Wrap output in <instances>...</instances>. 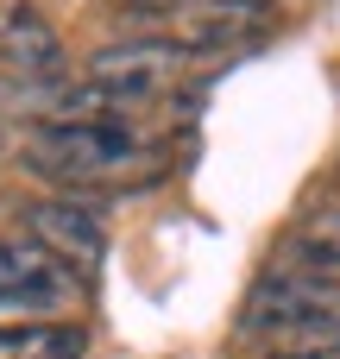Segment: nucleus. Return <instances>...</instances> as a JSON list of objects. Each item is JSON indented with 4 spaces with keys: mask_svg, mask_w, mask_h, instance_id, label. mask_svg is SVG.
Returning <instances> with one entry per match:
<instances>
[{
    "mask_svg": "<svg viewBox=\"0 0 340 359\" xmlns=\"http://www.w3.org/2000/svg\"><path fill=\"white\" fill-rule=\"evenodd\" d=\"M25 240H38L50 259H63L69 271H88L95 259H101V221L88 215V208H76V202H32L25 208Z\"/></svg>",
    "mask_w": 340,
    "mask_h": 359,
    "instance_id": "obj_5",
    "label": "nucleus"
},
{
    "mask_svg": "<svg viewBox=\"0 0 340 359\" xmlns=\"http://www.w3.org/2000/svg\"><path fill=\"white\" fill-rule=\"evenodd\" d=\"M284 259H290V271H328V278H340V202L315 208L303 227H290Z\"/></svg>",
    "mask_w": 340,
    "mask_h": 359,
    "instance_id": "obj_8",
    "label": "nucleus"
},
{
    "mask_svg": "<svg viewBox=\"0 0 340 359\" xmlns=\"http://www.w3.org/2000/svg\"><path fill=\"white\" fill-rule=\"evenodd\" d=\"M189 63L196 57L177 50V44H164V38H126V44H107V50L88 57V82L107 88V95H120V101H145V95L170 88Z\"/></svg>",
    "mask_w": 340,
    "mask_h": 359,
    "instance_id": "obj_4",
    "label": "nucleus"
},
{
    "mask_svg": "<svg viewBox=\"0 0 340 359\" xmlns=\"http://www.w3.org/2000/svg\"><path fill=\"white\" fill-rule=\"evenodd\" d=\"M240 328L259 341H284L297 353H334L340 347V278L328 271H271L252 284Z\"/></svg>",
    "mask_w": 340,
    "mask_h": 359,
    "instance_id": "obj_2",
    "label": "nucleus"
},
{
    "mask_svg": "<svg viewBox=\"0 0 340 359\" xmlns=\"http://www.w3.org/2000/svg\"><path fill=\"white\" fill-rule=\"evenodd\" d=\"M265 359H340V347L334 353H297V347H284V353H265Z\"/></svg>",
    "mask_w": 340,
    "mask_h": 359,
    "instance_id": "obj_9",
    "label": "nucleus"
},
{
    "mask_svg": "<svg viewBox=\"0 0 340 359\" xmlns=\"http://www.w3.org/2000/svg\"><path fill=\"white\" fill-rule=\"evenodd\" d=\"M170 151L126 126V120H69V126H32L25 139V170L57 177V183H107V189H145L158 183Z\"/></svg>",
    "mask_w": 340,
    "mask_h": 359,
    "instance_id": "obj_1",
    "label": "nucleus"
},
{
    "mask_svg": "<svg viewBox=\"0 0 340 359\" xmlns=\"http://www.w3.org/2000/svg\"><path fill=\"white\" fill-rule=\"evenodd\" d=\"M0 63L6 76H63V38L25 0L0 6Z\"/></svg>",
    "mask_w": 340,
    "mask_h": 359,
    "instance_id": "obj_6",
    "label": "nucleus"
},
{
    "mask_svg": "<svg viewBox=\"0 0 340 359\" xmlns=\"http://www.w3.org/2000/svg\"><path fill=\"white\" fill-rule=\"evenodd\" d=\"M0 145H6V139H0Z\"/></svg>",
    "mask_w": 340,
    "mask_h": 359,
    "instance_id": "obj_10",
    "label": "nucleus"
},
{
    "mask_svg": "<svg viewBox=\"0 0 340 359\" xmlns=\"http://www.w3.org/2000/svg\"><path fill=\"white\" fill-rule=\"evenodd\" d=\"M88 353V334L76 322H13L0 328V359H82Z\"/></svg>",
    "mask_w": 340,
    "mask_h": 359,
    "instance_id": "obj_7",
    "label": "nucleus"
},
{
    "mask_svg": "<svg viewBox=\"0 0 340 359\" xmlns=\"http://www.w3.org/2000/svg\"><path fill=\"white\" fill-rule=\"evenodd\" d=\"M151 25H158L151 38L189 50V57H208V50H233V44L265 38L271 32V6L265 0H177Z\"/></svg>",
    "mask_w": 340,
    "mask_h": 359,
    "instance_id": "obj_3",
    "label": "nucleus"
}]
</instances>
